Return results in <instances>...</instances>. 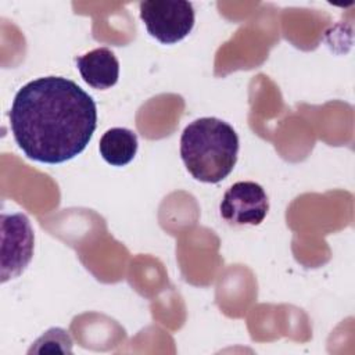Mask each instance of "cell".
Returning a JSON list of instances; mask_svg holds the SVG:
<instances>
[{
	"mask_svg": "<svg viewBox=\"0 0 355 355\" xmlns=\"http://www.w3.org/2000/svg\"><path fill=\"white\" fill-rule=\"evenodd\" d=\"M139 11L147 32L164 44H173L183 40L194 26L196 15L190 1H141Z\"/></svg>",
	"mask_w": 355,
	"mask_h": 355,
	"instance_id": "3957f363",
	"label": "cell"
},
{
	"mask_svg": "<svg viewBox=\"0 0 355 355\" xmlns=\"http://www.w3.org/2000/svg\"><path fill=\"white\" fill-rule=\"evenodd\" d=\"M239 136L227 122L204 116L189 123L180 137V157L190 175L204 183L229 176L237 162Z\"/></svg>",
	"mask_w": 355,
	"mask_h": 355,
	"instance_id": "7a4b0ae2",
	"label": "cell"
},
{
	"mask_svg": "<svg viewBox=\"0 0 355 355\" xmlns=\"http://www.w3.org/2000/svg\"><path fill=\"white\" fill-rule=\"evenodd\" d=\"M137 136L126 128H111L100 139V154L112 166L128 165L137 153Z\"/></svg>",
	"mask_w": 355,
	"mask_h": 355,
	"instance_id": "52a82bcc",
	"label": "cell"
},
{
	"mask_svg": "<svg viewBox=\"0 0 355 355\" xmlns=\"http://www.w3.org/2000/svg\"><path fill=\"white\" fill-rule=\"evenodd\" d=\"M31 352H72V340L68 331L53 327L47 330L42 337L35 341V345L29 349Z\"/></svg>",
	"mask_w": 355,
	"mask_h": 355,
	"instance_id": "ba28073f",
	"label": "cell"
},
{
	"mask_svg": "<svg viewBox=\"0 0 355 355\" xmlns=\"http://www.w3.org/2000/svg\"><path fill=\"white\" fill-rule=\"evenodd\" d=\"M269 211V200L263 187L255 182L232 184L219 205L220 216L230 225L257 226Z\"/></svg>",
	"mask_w": 355,
	"mask_h": 355,
	"instance_id": "5b68a950",
	"label": "cell"
},
{
	"mask_svg": "<svg viewBox=\"0 0 355 355\" xmlns=\"http://www.w3.org/2000/svg\"><path fill=\"white\" fill-rule=\"evenodd\" d=\"M76 68L82 79L97 90L112 87L119 78V62L115 54L107 47L94 49L76 57Z\"/></svg>",
	"mask_w": 355,
	"mask_h": 355,
	"instance_id": "8992f818",
	"label": "cell"
},
{
	"mask_svg": "<svg viewBox=\"0 0 355 355\" xmlns=\"http://www.w3.org/2000/svg\"><path fill=\"white\" fill-rule=\"evenodd\" d=\"M35 234L26 215H1V283L18 277L32 259Z\"/></svg>",
	"mask_w": 355,
	"mask_h": 355,
	"instance_id": "277c9868",
	"label": "cell"
},
{
	"mask_svg": "<svg viewBox=\"0 0 355 355\" xmlns=\"http://www.w3.org/2000/svg\"><path fill=\"white\" fill-rule=\"evenodd\" d=\"M97 107L73 80L44 76L24 85L10 110V128L22 153L37 162L62 164L89 144Z\"/></svg>",
	"mask_w": 355,
	"mask_h": 355,
	"instance_id": "6da1fadb",
	"label": "cell"
}]
</instances>
